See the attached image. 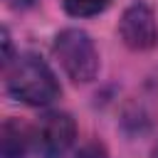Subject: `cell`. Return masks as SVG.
Listing matches in <instances>:
<instances>
[{"mask_svg": "<svg viewBox=\"0 0 158 158\" xmlns=\"http://www.w3.org/2000/svg\"><path fill=\"white\" fill-rule=\"evenodd\" d=\"M153 158H158V146H156V148H153Z\"/></svg>", "mask_w": 158, "mask_h": 158, "instance_id": "cell-9", "label": "cell"}, {"mask_svg": "<svg viewBox=\"0 0 158 158\" xmlns=\"http://www.w3.org/2000/svg\"><path fill=\"white\" fill-rule=\"evenodd\" d=\"M118 37L133 52H148L158 44V20L146 2H133L118 20Z\"/></svg>", "mask_w": 158, "mask_h": 158, "instance_id": "cell-4", "label": "cell"}, {"mask_svg": "<svg viewBox=\"0 0 158 158\" xmlns=\"http://www.w3.org/2000/svg\"><path fill=\"white\" fill-rule=\"evenodd\" d=\"M111 5V0H62V7L72 17H94L104 12Z\"/></svg>", "mask_w": 158, "mask_h": 158, "instance_id": "cell-6", "label": "cell"}, {"mask_svg": "<svg viewBox=\"0 0 158 158\" xmlns=\"http://www.w3.org/2000/svg\"><path fill=\"white\" fill-rule=\"evenodd\" d=\"M77 138V123L67 111H49L35 126V151L40 158H64Z\"/></svg>", "mask_w": 158, "mask_h": 158, "instance_id": "cell-3", "label": "cell"}, {"mask_svg": "<svg viewBox=\"0 0 158 158\" xmlns=\"http://www.w3.org/2000/svg\"><path fill=\"white\" fill-rule=\"evenodd\" d=\"M12 59H15V57H12V42H10V32H7V27H5V30H2V67H7Z\"/></svg>", "mask_w": 158, "mask_h": 158, "instance_id": "cell-8", "label": "cell"}, {"mask_svg": "<svg viewBox=\"0 0 158 158\" xmlns=\"http://www.w3.org/2000/svg\"><path fill=\"white\" fill-rule=\"evenodd\" d=\"M77 158H106V151H104V146H99V143H89V146H84V148L77 153Z\"/></svg>", "mask_w": 158, "mask_h": 158, "instance_id": "cell-7", "label": "cell"}, {"mask_svg": "<svg viewBox=\"0 0 158 158\" xmlns=\"http://www.w3.org/2000/svg\"><path fill=\"white\" fill-rule=\"evenodd\" d=\"M52 52L62 67V72L74 84H86L99 74V52L89 32L79 27H64L57 32Z\"/></svg>", "mask_w": 158, "mask_h": 158, "instance_id": "cell-2", "label": "cell"}, {"mask_svg": "<svg viewBox=\"0 0 158 158\" xmlns=\"http://www.w3.org/2000/svg\"><path fill=\"white\" fill-rule=\"evenodd\" d=\"M35 148V131L20 118H5L0 128V151L2 158H27Z\"/></svg>", "mask_w": 158, "mask_h": 158, "instance_id": "cell-5", "label": "cell"}, {"mask_svg": "<svg viewBox=\"0 0 158 158\" xmlns=\"http://www.w3.org/2000/svg\"><path fill=\"white\" fill-rule=\"evenodd\" d=\"M5 89L15 101L27 106H49L62 94L59 79L52 67L32 52L17 54L5 67Z\"/></svg>", "mask_w": 158, "mask_h": 158, "instance_id": "cell-1", "label": "cell"}]
</instances>
